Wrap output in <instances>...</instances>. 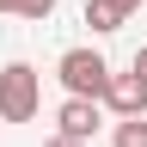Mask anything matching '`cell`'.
I'll return each mask as SVG.
<instances>
[{
	"label": "cell",
	"mask_w": 147,
	"mask_h": 147,
	"mask_svg": "<svg viewBox=\"0 0 147 147\" xmlns=\"http://www.w3.org/2000/svg\"><path fill=\"white\" fill-rule=\"evenodd\" d=\"M43 104V74L31 61H6L0 67V123H31Z\"/></svg>",
	"instance_id": "cell-1"
},
{
	"label": "cell",
	"mask_w": 147,
	"mask_h": 147,
	"mask_svg": "<svg viewBox=\"0 0 147 147\" xmlns=\"http://www.w3.org/2000/svg\"><path fill=\"white\" fill-rule=\"evenodd\" d=\"M55 80L67 86V98H98L104 80H110V61L98 49H67L61 61H55Z\"/></svg>",
	"instance_id": "cell-2"
},
{
	"label": "cell",
	"mask_w": 147,
	"mask_h": 147,
	"mask_svg": "<svg viewBox=\"0 0 147 147\" xmlns=\"http://www.w3.org/2000/svg\"><path fill=\"white\" fill-rule=\"evenodd\" d=\"M98 98H104L110 110H117V117H147V86L135 80V74H110Z\"/></svg>",
	"instance_id": "cell-3"
},
{
	"label": "cell",
	"mask_w": 147,
	"mask_h": 147,
	"mask_svg": "<svg viewBox=\"0 0 147 147\" xmlns=\"http://www.w3.org/2000/svg\"><path fill=\"white\" fill-rule=\"evenodd\" d=\"M55 135H74V141H92V129H98L104 117H98V98H67L61 110H55Z\"/></svg>",
	"instance_id": "cell-4"
},
{
	"label": "cell",
	"mask_w": 147,
	"mask_h": 147,
	"mask_svg": "<svg viewBox=\"0 0 147 147\" xmlns=\"http://www.w3.org/2000/svg\"><path fill=\"white\" fill-rule=\"evenodd\" d=\"M110 147H147V123H141V117H117V135H110Z\"/></svg>",
	"instance_id": "cell-5"
},
{
	"label": "cell",
	"mask_w": 147,
	"mask_h": 147,
	"mask_svg": "<svg viewBox=\"0 0 147 147\" xmlns=\"http://www.w3.org/2000/svg\"><path fill=\"white\" fill-rule=\"evenodd\" d=\"M0 12H12V18H49L55 0H0Z\"/></svg>",
	"instance_id": "cell-6"
},
{
	"label": "cell",
	"mask_w": 147,
	"mask_h": 147,
	"mask_svg": "<svg viewBox=\"0 0 147 147\" xmlns=\"http://www.w3.org/2000/svg\"><path fill=\"white\" fill-rule=\"evenodd\" d=\"M86 25H92V31H98V37H104V31H117V25H123V18H117V12H110V6H98V0H86Z\"/></svg>",
	"instance_id": "cell-7"
},
{
	"label": "cell",
	"mask_w": 147,
	"mask_h": 147,
	"mask_svg": "<svg viewBox=\"0 0 147 147\" xmlns=\"http://www.w3.org/2000/svg\"><path fill=\"white\" fill-rule=\"evenodd\" d=\"M98 6H110V12H117V18H129V12H135V6H141V0H98Z\"/></svg>",
	"instance_id": "cell-8"
},
{
	"label": "cell",
	"mask_w": 147,
	"mask_h": 147,
	"mask_svg": "<svg viewBox=\"0 0 147 147\" xmlns=\"http://www.w3.org/2000/svg\"><path fill=\"white\" fill-rule=\"evenodd\" d=\"M135 80L147 86V49H135Z\"/></svg>",
	"instance_id": "cell-9"
},
{
	"label": "cell",
	"mask_w": 147,
	"mask_h": 147,
	"mask_svg": "<svg viewBox=\"0 0 147 147\" xmlns=\"http://www.w3.org/2000/svg\"><path fill=\"white\" fill-rule=\"evenodd\" d=\"M43 147H86V141H74V135H49Z\"/></svg>",
	"instance_id": "cell-10"
}]
</instances>
